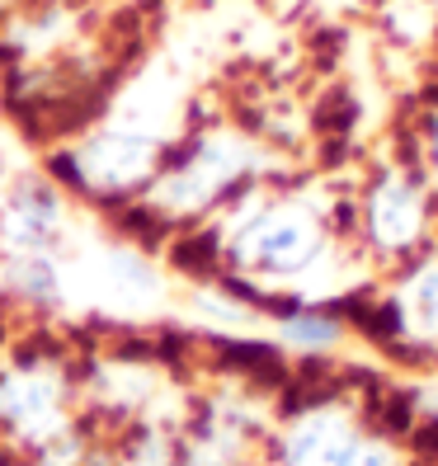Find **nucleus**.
<instances>
[{
    "label": "nucleus",
    "instance_id": "obj_5",
    "mask_svg": "<svg viewBox=\"0 0 438 466\" xmlns=\"http://www.w3.org/2000/svg\"><path fill=\"white\" fill-rule=\"evenodd\" d=\"M429 203L410 175H382L368 194V240L387 255H405L424 236Z\"/></svg>",
    "mask_w": 438,
    "mask_h": 466
},
{
    "label": "nucleus",
    "instance_id": "obj_4",
    "mask_svg": "<svg viewBox=\"0 0 438 466\" xmlns=\"http://www.w3.org/2000/svg\"><path fill=\"white\" fill-rule=\"evenodd\" d=\"M156 160H160L156 137L132 132V127H114V132L90 137V142L76 151V184L118 194V188L142 184L156 170Z\"/></svg>",
    "mask_w": 438,
    "mask_h": 466
},
{
    "label": "nucleus",
    "instance_id": "obj_9",
    "mask_svg": "<svg viewBox=\"0 0 438 466\" xmlns=\"http://www.w3.org/2000/svg\"><path fill=\"white\" fill-rule=\"evenodd\" d=\"M5 283L29 297V301H57L62 297V273L52 264V255H10V268H5Z\"/></svg>",
    "mask_w": 438,
    "mask_h": 466
},
{
    "label": "nucleus",
    "instance_id": "obj_8",
    "mask_svg": "<svg viewBox=\"0 0 438 466\" xmlns=\"http://www.w3.org/2000/svg\"><path fill=\"white\" fill-rule=\"evenodd\" d=\"M396 316L415 339H433L438 344V259L420 264L405 279L401 297H396Z\"/></svg>",
    "mask_w": 438,
    "mask_h": 466
},
{
    "label": "nucleus",
    "instance_id": "obj_7",
    "mask_svg": "<svg viewBox=\"0 0 438 466\" xmlns=\"http://www.w3.org/2000/svg\"><path fill=\"white\" fill-rule=\"evenodd\" d=\"M353 452H359V433L349 429V420L335 415V410H311L283 433L279 461L283 466H349Z\"/></svg>",
    "mask_w": 438,
    "mask_h": 466
},
{
    "label": "nucleus",
    "instance_id": "obj_1",
    "mask_svg": "<svg viewBox=\"0 0 438 466\" xmlns=\"http://www.w3.org/2000/svg\"><path fill=\"white\" fill-rule=\"evenodd\" d=\"M0 433L19 452H38L71 433V381L57 363H19L0 372Z\"/></svg>",
    "mask_w": 438,
    "mask_h": 466
},
{
    "label": "nucleus",
    "instance_id": "obj_11",
    "mask_svg": "<svg viewBox=\"0 0 438 466\" xmlns=\"http://www.w3.org/2000/svg\"><path fill=\"white\" fill-rule=\"evenodd\" d=\"M349 466H392V452H382V448H372V443H359V452H353Z\"/></svg>",
    "mask_w": 438,
    "mask_h": 466
},
{
    "label": "nucleus",
    "instance_id": "obj_6",
    "mask_svg": "<svg viewBox=\"0 0 438 466\" xmlns=\"http://www.w3.org/2000/svg\"><path fill=\"white\" fill-rule=\"evenodd\" d=\"M62 236V198L52 194V184L24 179L0 217V240L10 255H52V245Z\"/></svg>",
    "mask_w": 438,
    "mask_h": 466
},
{
    "label": "nucleus",
    "instance_id": "obj_2",
    "mask_svg": "<svg viewBox=\"0 0 438 466\" xmlns=\"http://www.w3.org/2000/svg\"><path fill=\"white\" fill-rule=\"evenodd\" d=\"M325 250V231L316 222V212L302 203H279V208H260L250 222L236 231V255L240 264H250L260 273H302L321 259Z\"/></svg>",
    "mask_w": 438,
    "mask_h": 466
},
{
    "label": "nucleus",
    "instance_id": "obj_3",
    "mask_svg": "<svg viewBox=\"0 0 438 466\" xmlns=\"http://www.w3.org/2000/svg\"><path fill=\"white\" fill-rule=\"evenodd\" d=\"M245 147L231 137H208L188 151L179 166L156 184V203L166 212H203L245 175Z\"/></svg>",
    "mask_w": 438,
    "mask_h": 466
},
{
    "label": "nucleus",
    "instance_id": "obj_10",
    "mask_svg": "<svg viewBox=\"0 0 438 466\" xmlns=\"http://www.w3.org/2000/svg\"><path fill=\"white\" fill-rule=\"evenodd\" d=\"M283 339L297 344V349H311V353L331 349V344H340V320L321 316V311H297V316L283 320Z\"/></svg>",
    "mask_w": 438,
    "mask_h": 466
}]
</instances>
